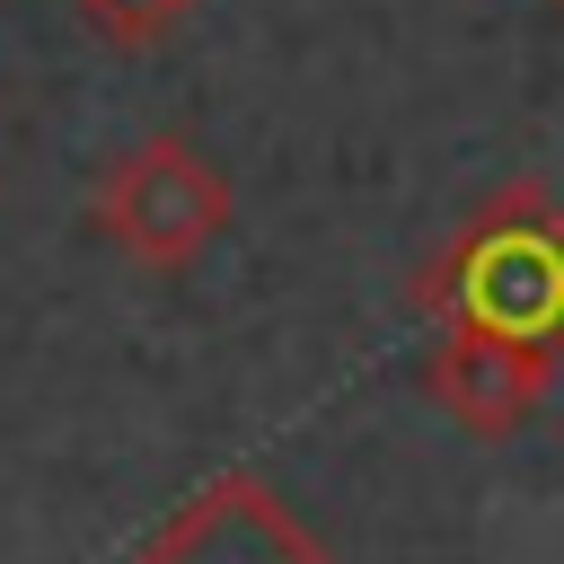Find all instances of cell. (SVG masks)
Wrapping results in <instances>:
<instances>
[{"label":"cell","instance_id":"cell-1","mask_svg":"<svg viewBox=\"0 0 564 564\" xmlns=\"http://www.w3.org/2000/svg\"><path fill=\"white\" fill-rule=\"evenodd\" d=\"M414 317L502 335L520 352L564 361V194L538 176L494 185L405 282Z\"/></svg>","mask_w":564,"mask_h":564},{"label":"cell","instance_id":"cell-2","mask_svg":"<svg viewBox=\"0 0 564 564\" xmlns=\"http://www.w3.org/2000/svg\"><path fill=\"white\" fill-rule=\"evenodd\" d=\"M238 220V194H229V167L194 141V132H141L132 150H115L88 185V229L141 264V273H185L203 264Z\"/></svg>","mask_w":564,"mask_h":564},{"label":"cell","instance_id":"cell-3","mask_svg":"<svg viewBox=\"0 0 564 564\" xmlns=\"http://www.w3.org/2000/svg\"><path fill=\"white\" fill-rule=\"evenodd\" d=\"M123 564H335V555L300 529V511L256 467H229L194 485Z\"/></svg>","mask_w":564,"mask_h":564},{"label":"cell","instance_id":"cell-4","mask_svg":"<svg viewBox=\"0 0 564 564\" xmlns=\"http://www.w3.org/2000/svg\"><path fill=\"white\" fill-rule=\"evenodd\" d=\"M555 388V361L546 352H520L502 335H467V326H441V344L423 352V397L467 432V441H520L538 423Z\"/></svg>","mask_w":564,"mask_h":564},{"label":"cell","instance_id":"cell-5","mask_svg":"<svg viewBox=\"0 0 564 564\" xmlns=\"http://www.w3.org/2000/svg\"><path fill=\"white\" fill-rule=\"evenodd\" d=\"M194 9H203V0H70V18H79L88 35H106L115 53H150V44H167Z\"/></svg>","mask_w":564,"mask_h":564},{"label":"cell","instance_id":"cell-6","mask_svg":"<svg viewBox=\"0 0 564 564\" xmlns=\"http://www.w3.org/2000/svg\"><path fill=\"white\" fill-rule=\"evenodd\" d=\"M538 9H546V18H555V26H564V0H538Z\"/></svg>","mask_w":564,"mask_h":564}]
</instances>
